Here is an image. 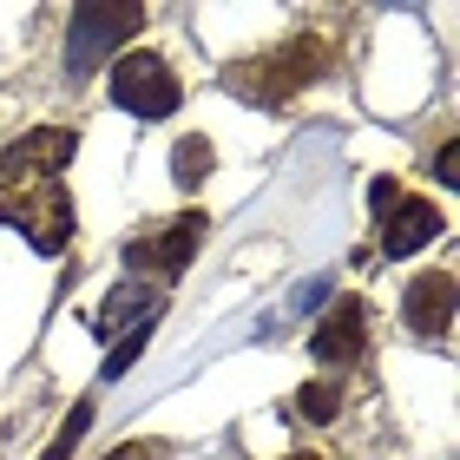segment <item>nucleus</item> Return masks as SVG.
I'll return each mask as SVG.
<instances>
[{"mask_svg": "<svg viewBox=\"0 0 460 460\" xmlns=\"http://www.w3.org/2000/svg\"><path fill=\"white\" fill-rule=\"evenodd\" d=\"M211 138L191 132V138H178V152H172V178H178V191H198L204 178H211Z\"/></svg>", "mask_w": 460, "mask_h": 460, "instance_id": "nucleus-10", "label": "nucleus"}, {"mask_svg": "<svg viewBox=\"0 0 460 460\" xmlns=\"http://www.w3.org/2000/svg\"><path fill=\"white\" fill-rule=\"evenodd\" d=\"M323 66H329L323 40H316V33H303V40H283V47H270V53H257V59H237V66L224 73V86L237 93L243 106L277 112V106H289V99H296Z\"/></svg>", "mask_w": 460, "mask_h": 460, "instance_id": "nucleus-2", "label": "nucleus"}, {"mask_svg": "<svg viewBox=\"0 0 460 460\" xmlns=\"http://www.w3.org/2000/svg\"><path fill=\"white\" fill-rule=\"evenodd\" d=\"M309 349H316V362H336V368L362 362V355H368V309L355 303V296H342V303H336V309H329V316L316 323Z\"/></svg>", "mask_w": 460, "mask_h": 460, "instance_id": "nucleus-6", "label": "nucleus"}, {"mask_svg": "<svg viewBox=\"0 0 460 460\" xmlns=\"http://www.w3.org/2000/svg\"><path fill=\"white\" fill-rule=\"evenodd\" d=\"M158 309H164L158 289L132 277V283H119L112 296L93 309V329H99V336H119V329H125V336H132V329H158Z\"/></svg>", "mask_w": 460, "mask_h": 460, "instance_id": "nucleus-9", "label": "nucleus"}, {"mask_svg": "<svg viewBox=\"0 0 460 460\" xmlns=\"http://www.w3.org/2000/svg\"><path fill=\"white\" fill-rule=\"evenodd\" d=\"M112 99L132 119H172L178 99H184V86H178V73L164 66L158 53H125L119 66H112Z\"/></svg>", "mask_w": 460, "mask_h": 460, "instance_id": "nucleus-4", "label": "nucleus"}, {"mask_svg": "<svg viewBox=\"0 0 460 460\" xmlns=\"http://www.w3.org/2000/svg\"><path fill=\"white\" fill-rule=\"evenodd\" d=\"M402 323H408V336H447V323H454V277L447 270H421V277L408 283V296H402Z\"/></svg>", "mask_w": 460, "mask_h": 460, "instance_id": "nucleus-7", "label": "nucleus"}, {"mask_svg": "<svg viewBox=\"0 0 460 460\" xmlns=\"http://www.w3.org/2000/svg\"><path fill=\"white\" fill-rule=\"evenodd\" d=\"M73 132L40 125L0 152V224H13L40 257H59L73 237V198L59 191V172L73 164Z\"/></svg>", "mask_w": 460, "mask_h": 460, "instance_id": "nucleus-1", "label": "nucleus"}, {"mask_svg": "<svg viewBox=\"0 0 460 460\" xmlns=\"http://www.w3.org/2000/svg\"><path fill=\"white\" fill-rule=\"evenodd\" d=\"M434 172H441V184L460 178V164H454V145H441V158H434Z\"/></svg>", "mask_w": 460, "mask_h": 460, "instance_id": "nucleus-15", "label": "nucleus"}, {"mask_svg": "<svg viewBox=\"0 0 460 460\" xmlns=\"http://www.w3.org/2000/svg\"><path fill=\"white\" fill-rule=\"evenodd\" d=\"M289 460H323V454H289Z\"/></svg>", "mask_w": 460, "mask_h": 460, "instance_id": "nucleus-16", "label": "nucleus"}, {"mask_svg": "<svg viewBox=\"0 0 460 460\" xmlns=\"http://www.w3.org/2000/svg\"><path fill=\"white\" fill-rule=\"evenodd\" d=\"M86 421H93V394H86V402H79V408L66 414V428H59V434H53V447H47V454H40V460H66V454L79 447V434H86Z\"/></svg>", "mask_w": 460, "mask_h": 460, "instance_id": "nucleus-12", "label": "nucleus"}, {"mask_svg": "<svg viewBox=\"0 0 460 460\" xmlns=\"http://www.w3.org/2000/svg\"><path fill=\"white\" fill-rule=\"evenodd\" d=\"M296 414H303V421H336V414H342V382H303Z\"/></svg>", "mask_w": 460, "mask_h": 460, "instance_id": "nucleus-11", "label": "nucleus"}, {"mask_svg": "<svg viewBox=\"0 0 460 460\" xmlns=\"http://www.w3.org/2000/svg\"><path fill=\"white\" fill-rule=\"evenodd\" d=\"M145 342H152V329H132V336H119L112 362H106V382H119V375H132V362L145 355Z\"/></svg>", "mask_w": 460, "mask_h": 460, "instance_id": "nucleus-13", "label": "nucleus"}, {"mask_svg": "<svg viewBox=\"0 0 460 460\" xmlns=\"http://www.w3.org/2000/svg\"><path fill=\"white\" fill-rule=\"evenodd\" d=\"M106 460H164V441H132V447H112Z\"/></svg>", "mask_w": 460, "mask_h": 460, "instance_id": "nucleus-14", "label": "nucleus"}, {"mask_svg": "<svg viewBox=\"0 0 460 460\" xmlns=\"http://www.w3.org/2000/svg\"><path fill=\"white\" fill-rule=\"evenodd\" d=\"M198 243H204V217L184 211L178 224H164V230H152V237L125 243V263H132V277H152V270H158V277L172 283V277H184V270H191Z\"/></svg>", "mask_w": 460, "mask_h": 460, "instance_id": "nucleus-5", "label": "nucleus"}, {"mask_svg": "<svg viewBox=\"0 0 460 460\" xmlns=\"http://www.w3.org/2000/svg\"><path fill=\"white\" fill-rule=\"evenodd\" d=\"M145 27V7L138 0H86V7H73V27H66V66L73 79H86L99 59L112 47H125Z\"/></svg>", "mask_w": 460, "mask_h": 460, "instance_id": "nucleus-3", "label": "nucleus"}, {"mask_svg": "<svg viewBox=\"0 0 460 460\" xmlns=\"http://www.w3.org/2000/svg\"><path fill=\"white\" fill-rule=\"evenodd\" d=\"M441 237V204L428 198H394L388 217H382V257H414Z\"/></svg>", "mask_w": 460, "mask_h": 460, "instance_id": "nucleus-8", "label": "nucleus"}]
</instances>
